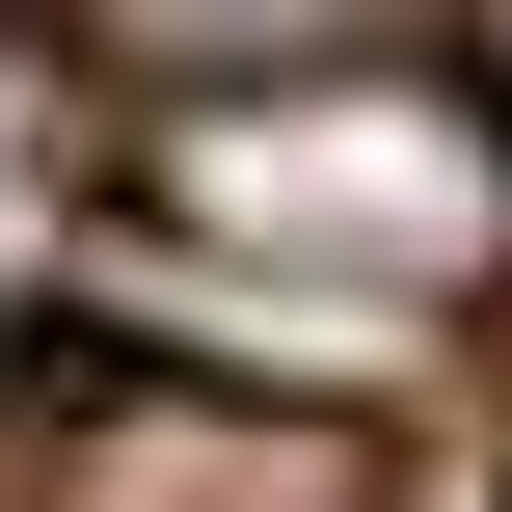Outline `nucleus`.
<instances>
[{"mask_svg": "<svg viewBox=\"0 0 512 512\" xmlns=\"http://www.w3.org/2000/svg\"><path fill=\"white\" fill-rule=\"evenodd\" d=\"M135 243H162V270H270L324 351H405L432 297L512 270V81H405V54L216 81V108H162Z\"/></svg>", "mask_w": 512, "mask_h": 512, "instance_id": "1", "label": "nucleus"}, {"mask_svg": "<svg viewBox=\"0 0 512 512\" xmlns=\"http://www.w3.org/2000/svg\"><path fill=\"white\" fill-rule=\"evenodd\" d=\"M27 512H351V459L324 432H243V405H108V432H54Z\"/></svg>", "mask_w": 512, "mask_h": 512, "instance_id": "2", "label": "nucleus"}, {"mask_svg": "<svg viewBox=\"0 0 512 512\" xmlns=\"http://www.w3.org/2000/svg\"><path fill=\"white\" fill-rule=\"evenodd\" d=\"M54 27H81V54H135V81H189V108H216V81H270V54H297V81H324V54H351V27H378V0H54Z\"/></svg>", "mask_w": 512, "mask_h": 512, "instance_id": "3", "label": "nucleus"}, {"mask_svg": "<svg viewBox=\"0 0 512 512\" xmlns=\"http://www.w3.org/2000/svg\"><path fill=\"white\" fill-rule=\"evenodd\" d=\"M486 27H512V0H486Z\"/></svg>", "mask_w": 512, "mask_h": 512, "instance_id": "4", "label": "nucleus"}]
</instances>
